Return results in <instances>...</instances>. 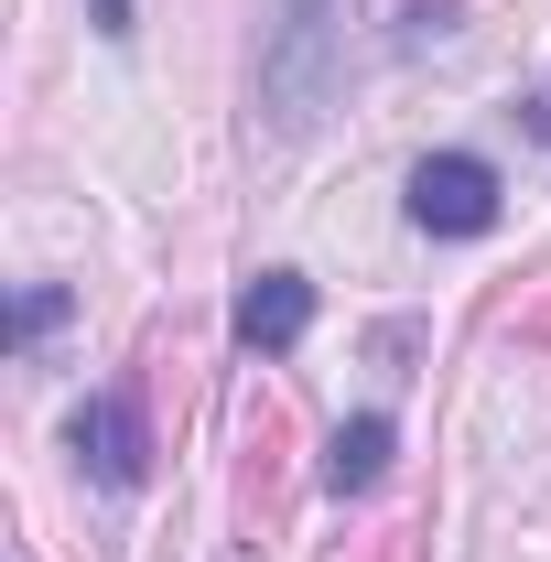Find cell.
Returning <instances> with one entry per match:
<instances>
[{"instance_id":"5b68a950","label":"cell","mask_w":551,"mask_h":562,"mask_svg":"<svg viewBox=\"0 0 551 562\" xmlns=\"http://www.w3.org/2000/svg\"><path fill=\"white\" fill-rule=\"evenodd\" d=\"M379 476H390V422H379V412H357L336 443H325V487H336V497H368Z\"/></svg>"},{"instance_id":"3957f363","label":"cell","mask_w":551,"mask_h":562,"mask_svg":"<svg viewBox=\"0 0 551 562\" xmlns=\"http://www.w3.org/2000/svg\"><path fill=\"white\" fill-rule=\"evenodd\" d=\"M76 465H87L98 487H140L151 432H140V401H131V390H98V401L76 412Z\"/></svg>"},{"instance_id":"52a82bcc","label":"cell","mask_w":551,"mask_h":562,"mask_svg":"<svg viewBox=\"0 0 551 562\" xmlns=\"http://www.w3.org/2000/svg\"><path fill=\"white\" fill-rule=\"evenodd\" d=\"M87 22H98L109 44H131V33H140V0H87Z\"/></svg>"},{"instance_id":"ba28073f","label":"cell","mask_w":551,"mask_h":562,"mask_svg":"<svg viewBox=\"0 0 551 562\" xmlns=\"http://www.w3.org/2000/svg\"><path fill=\"white\" fill-rule=\"evenodd\" d=\"M519 120H530V131H541V140H551V87H541V98H530V109H519Z\"/></svg>"},{"instance_id":"7a4b0ae2","label":"cell","mask_w":551,"mask_h":562,"mask_svg":"<svg viewBox=\"0 0 551 562\" xmlns=\"http://www.w3.org/2000/svg\"><path fill=\"white\" fill-rule=\"evenodd\" d=\"M412 227L421 238H486V227H497V173H486L476 151L412 162Z\"/></svg>"},{"instance_id":"277c9868","label":"cell","mask_w":551,"mask_h":562,"mask_svg":"<svg viewBox=\"0 0 551 562\" xmlns=\"http://www.w3.org/2000/svg\"><path fill=\"white\" fill-rule=\"evenodd\" d=\"M303 325H314V281H303V271H260L249 292H238V347L292 357V347H303Z\"/></svg>"},{"instance_id":"6da1fadb","label":"cell","mask_w":551,"mask_h":562,"mask_svg":"<svg viewBox=\"0 0 551 562\" xmlns=\"http://www.w3.org/2000/svg\"><path fill=\"white\" fill-rule=\"evenodd\" d=\"M346 87V0H271L260 33V120L271 131H314Z\"/></svg>"},{"instance_id":"8992f818","label":"cell","mask_w":551,"mask_h":562,"mask_svg":"<svg viewBox=\"0 0 551 562\" xmlns=\"http://www.w3.org/2000/svg\"><path fill=\"white\" fill-rule=\"evenodd\" d=\"M55 325H66V292H55V281H33V292L11 303V347H33V336H55Z\"/></svg>"}]
</instances>
